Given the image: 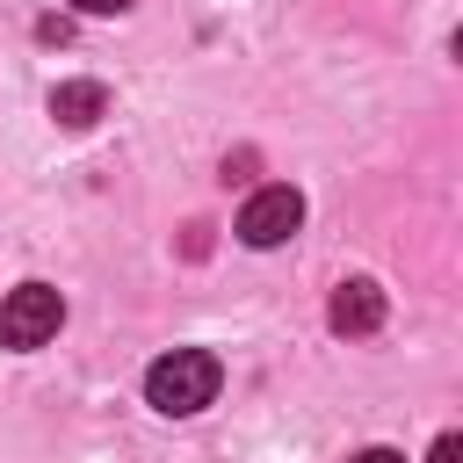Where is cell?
Listing matches in <instances>:
<instances>
[{
    "mask_svg": "<svg viewBox=\"0 0 463 463\" xmlns=\"http://www.w3.org/2000/svg\"><path fill=\"white\" fill-rule=\"evenodd\" d=\"M217 383H224V362L210 347H174V354H159L145 369V405L166 412V420H188V412H203L217 398Z\"/></svg>",
    "mask_w": 463,
    "mask_h": 463,
    "instance_id": "6da1fadb",
    "label": "cell"
},
{
    "mask_svg": "<svg viewBox=\"0 0 463 463\" xmlns=\"http://www.w3.org/2000/svg\"><path fill=\"white\" fill-rule=\"evenodd\" d=\"M65 326V297L51 282H22L0 297V347H43Z\"/></svg>",
    "mask_w": 463,
    "mask_h": 463,
    "instance_id": "7a4b0ae2",
    "label": "cell"
},
{
    "mask_svg": "<svg viewBox=\"0 0 463 463\" xmlns=\"http://www.w3.org/2000/svg\"><path fill=\"white\" fill-rule=\"evenodd\" d=\"M297 224H304V195L297 188H253L246 195V210H239V239L246 246H282V239H297Z\"/></svg>",
    "mask_w": 463,
    "mask_h": 463,
    "instance_id": "3957f363",
    "label": "cell"
},
{
    "mask_svg": "<svg viewBox=\"0 0 463 463\" xmlns=\"http://www.w3.org/2000/svg\"><path fill=\"white\" fill-rule=\"evenodd\" d=\"M326 326H333V333H347V340L376 333V326H383V289H376L369 275L340 282V289H333V304H326Z\"/></svg>",
    "mask_w": 463,
    "mask_h": 463,
    "instance_id": "277c9868",
    "label": "cell"
},
{
    "mask_svg": "<svg viewBox=\"0 0 463 463\" xmlns=\"http://www.w3.org/2000/svg\"><path fill=\"white\" fill-rule=\"evenodd\" d=\"M101 109H109V87H101V80H58V87H51V116H58L65 130H94Z\"/></svg>",
    "mask_w": 463,
    "mask_h": 463,
    "instance_id": "5b68a950",
    "label": "cell"
},
{
    "mask_svg": "<svg viewBox=\"0 0 463 463\" xmlns=\"http://www.w3.org/2000/svg\"><path fill=\"white\" fill-rule=\"evenodd\" d=\"M427 463H463V434H441V441H434V456H427Z\"/></svg>",
    "mask_w": 463,
    "mask_h": 463,
    "instance_id": "8992f818",
    "label": "cell"
},
{
    "mask_svg": "<svg viewBox=\"0 0 463 463\" xmlns=\"http://www.w3.org/2000/svg\"><path fill=\"white\" fill-rule=\"evenodd\" d=\"M72 7H80V14H123L130 0H72Z\"/></svg>",
    "mask_w": 463,
    "mask_h": 463,
    "instance_id": "52a82bcc",
    "label": "cell"
},
{
    "mask_svg": "<svg viewBox=\"0 0 463 463\" xmlns=\"http://www.w3.org/2000/svg\"><path fill=\"white\" fill-rule=\"evenodd\" d=\"M354 463H405V456H398V449H362Z\"/></svg>",
    "mask_w": 463,
    "mask_h": 463,
    "instance_id": "ba28073f",
    "label": "cell"
}]
</instances>
